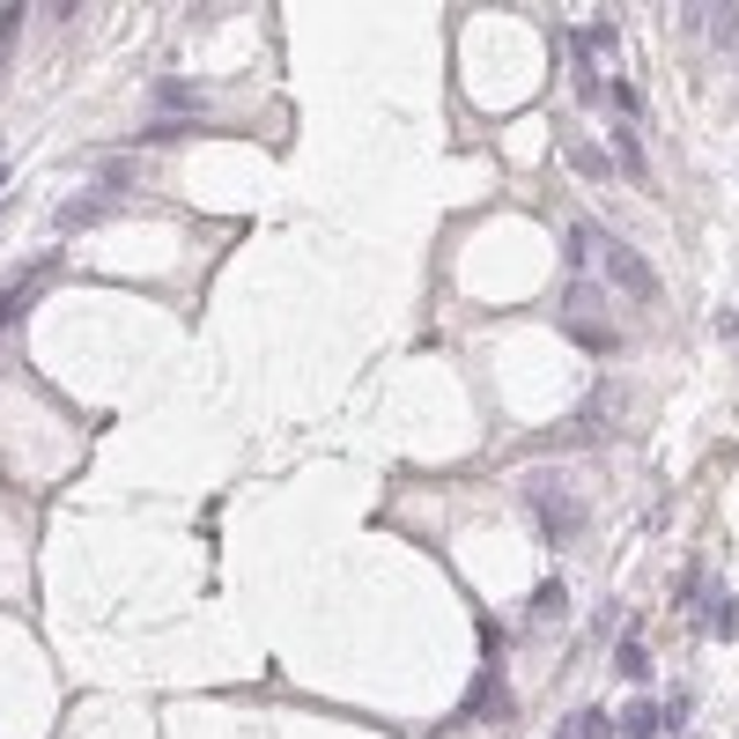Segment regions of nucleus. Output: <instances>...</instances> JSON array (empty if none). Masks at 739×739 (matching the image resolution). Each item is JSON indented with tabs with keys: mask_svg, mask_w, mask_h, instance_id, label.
Returning a JSON list of instances; mask_svg holds the SVG:
<instances>
[{
	"mask_svg": "<svg viewBox=\"0 0 739 739\" xmlns=\"http://www.w3.org/2000/svg\"><path fill=\"white\" fill-rule=\"evenodd\" d=\"M569 259H577V267H585V259H599V274H607V281L629 296V303H658V296H665L658 267H651V259H643L629 237H614V229H591V222H577V229H569Z\"/></svg>",
	"mask_w": 739,
	"mask_h": 739,
	"instance_id": "f257e3e1",
	"label": "nucleus"
},
{
	"mask_svg": "<svg viewBox=\"0 0 739 739\" xmlns=\"http://www.w3.org/2000/svg\"><path fill=\"white\" fill-rule=\"evenodd\" d=\"M614 732H621V739H665V717H658V703H629V710L614 717Z\"/></svg>",
	"mask_w": 739,
	"mask_h": 739,
	"instance_id": "6e6552de",
	"label": "nucleus"
},
{
	"mask_svg": "<svg viewBox=\"0 0 739 739\" xmlns=\"http://www.w3.org/2000/svg\"><path fill=\"white\" fill-rule=\"evenodd\" d=\"M614 673H621V681H643V673H651V658H643V636H621V643H614Z\"/></svg>",
	"mask_w": 739,
	"mask_h": 739,
	"instance_id": "f8f14e48",
	"label": "nucleus"
},
{
	"mask_svg": "<svg viewBox=\"0 0 739 739\" xmlns=\"http://www.w3.org/2000/svg\"><path fill=\"white\" fill-rule=\"evenodd\" d=\"M156 104H163V111H200V89L178 82V74H163V82H156Z\"/></svg>",
	"mask_w": 739,
	"mask_h": 739,
	"instance_id": "9b49d317",
	"label": "nucleus"
},
{
	"mask_svg": "<svg viewBox=\"0 0 739 739\" xmlns=\"http://www.w3.org/2000/svg\"><path fill=\"white\" fill-rule=\"evenodd\" d=\"M52 267H60V259H38V267H23L15 281H0V333H8V325L23 319L30 303H38V289L52 281Z\"/></svg>",
	"mask_w": 739,
	"mask_h": 739,
	"instance_id": "20e7f679",
	"label": "nucleus"
},
{
	"mask_svg": "<svg viewBox=\"0 0 739 739\" xmlns=\"http://www.w3.org/2000/svg\"><path fill=\"white\" fill-rule=\"evenodd\" d=\"M710 629H717V636H739V599H732V591H717V599H710Z\"/></svg>",
	"mask_w": 739,
	"mask_h": 739,
	"instance_id": "4468645a",
	"label": "nucleus"
},
{
	"mask_svg": "<svg viewBox=\"0 0 739 739\" xmlns=\"http://www.w3.org/2000/svg\"><path fill=\"white\" fill-rule=\"evenodd\" d=\"M555 739H614V710L585 703V710H569L563 725H555Z\"/></svg>",
	"mask_w": 739,
	"mask_h": 739,
	"instance_id": "39448f33",
	"label": "nucleus"
},
{
	"mask_svg": "<svg viewBox=\"0 0 739 739\" xmlns=\"http://www.w3.org/2000/svg\"><path fill=\"white\" fill-rule=\"evenodd\" d=\"M569 614V591H563V577H540V585H533V599H525V621H563Z\"/></svg>",
	"mask_w": 739,
	"mask_h": 739,
	"instance_id": "423d86ee",
	"label": "nucleus"
},
{
	"mask_svg": "<svg viewBox=\"0 0 739 739\" xmlns=\"http://www.w3.org/2000/svg\"><path fill=\"white\" fill-rule=\"evenodd\" d=\"M141 193V171L133 163H97V185H82L74 200H60V237H82V229H97L104 215H119L126 200Z\"/></svg>",
	"mask_w": 739,
	"mask_h": 739,
	"instance_id": "7ed1b4c3",
	"label": "nucleus"
},
{
	"mask_svg": "<svg viewBox=\"0 0 739 739\" xmlns=\"http://www.w3.org/2000/svg\"><path fill=\"white\" fill-rule=\"evenodd\" d=\"M569 171H577V178H591V185H607V178H614V163H607V148L569 141Z\"/></svg>",
	"mask_w": 739,
	"mask_h": 739,
	"instance_id": "9d476101",
	"label": "nucleus"
},
{
	"mask_svg": "<svg viewBox=\"0 0 739 739\" xmlns=\"http://www.w3.org/2000/svg\"><path fill=\"white\" fill-rule=\"evenodd\" d=\"M517 495H525V511H533V533H540L547 547H569V540H577V525H585V495H577V481H569L563 467L517 473Z\"/></svg>",
	"mask_w": 739,
	"mask_h": 739,
	"instance_id": "f03ea898",
	"label": "nucleus"
},
{
	"mask_svg": "<svg viewBox=\"0 0 739 739\" xmlns=\"http://www.w3.org/2000/svg\"><path fill=\"white\" fill-rule=\"evenodd\" d=\"M614 148H621V171H629V178H651V163H643V141H636V126H621V133H614Z\"/></svg>",
	"mask_w": 739,
	"mask_h": 739,
	"instance_id": "ddd939ff",
	"label": "nucleus"
},
{
	"mask_svg": "<svg viewBox=\"0 0 739 739\" xmlns=\"http://www.w3.org/2000/svg\"><path fill=\"white\" fill-rule=\"evenodd\" d=\"M467 710H473V717H489V725H503V717H511V695H503V681H495V665L481 673V681H473Z\"/></svg>",
	"mask_w": 739,
	"mask_h": 739,
	"instance_id": "0eeeda50",
	"label": "nucleus"
},
{
	"mask_svg": "<svg viewBox=\"0 0 739 739\" xmlns=\"http://www.w3.org/2000/svg\"><path fill=\"white\" fill-rule=\"evenodd\" d=\"M688 23L703 30V38H717V45H739V8H725V0H717V8H695Z\"/></svg>",
	"mask_w": 739,
	"mask_h": 739,
	"instance_id": "1a4fd4ad",
	"label": "nucleus"
},
{
	"mask_svg": "<svg viewBox=\"0 0 739 739\" xmlns=\"http://www.w3.org/2000/svg\"><path fill=\"white\" fill-rule=\"evenodd\" d=\"M15 30H23V8H0V60H8V45H15Z\"/></svg>",
	"mask_w": 739,
	"mask_h": 739,
	"instance_id": "2eb2a0df",
	"label": "nucleus"
}]
</instances>
